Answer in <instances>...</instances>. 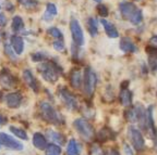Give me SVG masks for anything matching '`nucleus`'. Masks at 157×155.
<instances>
[{"mask_svg":"<svg viewBox=\"0 0 157 155\" xmlns=\"http://www.w3.org/2000/svg\"><path fill=\"white\" fill-rule=\"evenodd\" d=\"M33 146L40 151L46 150V148H47L46 138L43 136L42 133H39V132L34 133V136H33Z\"/></svg>","mask_w":157,"mask_h":155,"instance_id":"a211bd4d","label":"nucleus"},{"mask_svg":"<svg viewBox=\"0 0 157 155\" xmlns=\"http://www.w3.org/2000/svg\"><path fill=\"white\" fill-rule=\"evenodd\" d=\"M150 44H151V46H156L157 47V35H154V36L151 37Z\"/></svg>","mask_w":157,"mask_h":155,"instance_id":"ea45409f","label":"nucleus"},{"mask_svg":"<svg viewBox=\"0 0 157 155\" xmlns=\"http://www.w3.org/2000/svg\"><path fill=\"white\" fill-rule=\"evenodd\" d=\"M47 58H48V56L45 52H36V53H33L31 56V59H32L33 62H43Z\"/></svg>","mask_w":157,"mask_h":155,"instance_id":"2f4dec72","label":"nucleus"},{"mask_svg":"<svg viewBox=\"0 0 157 155\" xmlns=\"http://www.w3.org/2000/svg\"><path fill=\"white\" fill-rule=\"evenodd\" d=\"M17 81L15 79V77L12 74L8 72L7 70H3L1 73H0V85L2 86L6 89H11V88H14L17 86Z\"/></svg>","mask_w":157,"mask_h":155,"instance_id":"1a4fd4ad","label":"nucleus"},{"mask_svg":"<svg viewBox=\"0 0 157 155\" xmlns=\"http://www.w3.org/2000/svg\"><path fill=\"white\" fill-rule=\"evenodd\" d=\"M6 24H7V17L5 14L0 13V26H5Z\"/></svg>","mask_w":157,"mask_h":155,"instance_id":"58836bf2","label":"nucleus"},{"mask_svg":"<svg viewBox=\"0 0 157 155\" xmlns=\"http://www.w3.org/2000/svg\"><path fill=\"white\" fill-rule=\"evenodd\" d=\"M0 148H5L7 150L12 151H22L24 146L19 140H15L13 137L5 132H0Z\"/></svg>","mask_w":157,"mask_h":155,"instance_id":"39448f33","label":"nucleus"},{"mask_svg":"<svg viewBox=\"0 0 157 155\" xmlns=\"http://www.w3.org/2000/svg\"><path fill=\"white\" fill-rule=\"evenodd\" d=\"M125 118L129 123L131 124H134L137 123V114H136V110H135V106L131 107V109L127 110L125 111Z\"/></svg>","mask_w":157,"mask_h":155,"instance_id":"393cba45","label":"nucleus"},{"mask_svg":"<svg viewBox=\"0 0 157 155\" xmlns=\"http://www.w3.org/2000/svg\"><path fill=\"white\" fill-rule=\"evenodd\" d=\"M59 97H60V99L62 100V102L64 103V105H66L69 110L74 111V110L78 109V101H76L75 97H74V96L72 95L71 92L69 91L68 89L62 88V89L59 91Z\"/></svg>","mask_w":157,"mask_h":155,"instance_id":"6e6552de","label":"nucleus"},{"mask_svg":"<svg viewBox=\"0 0 157 155\" xmlns=\"http://www.w3.org/2000/svg\"><path fill=\"white\" fill-rule=\"evenodd\" d=\"M2 100V93H1V91H0V101Z\"/></svg>","mask_w":157,"mask_h":155,"instance_id":"c03bdc74","label":"nucleus"},{"mask_svg":"<svg viewBox=\"0 0 157 155\" xmlns=\"http://www.w3.org/2000/svg\"><path fill=\"white\" fill-rule=\"evenodd\" d=\"M47 33H48L49 36L54 37L55 39H63V35L57 27H49Z\"/></svg>","mask_w":157,"mask_h":155,"instance_id":"c756f323","label":"nucleus"},{"mask_svg":"<svg viewBox=\"0 0 157 155\" xmlns=\"http://www.w3.org/2000/svg\"><path fill=\"white\" fill-rule=\"evenodd\" d=\"M57 13H58V10H57L56 5H55L54 3H48V5H46V12H45L43 19H44L46 22H50L52 20V17H54L55 15H57Z\"/></svg>","mask_w":157,"mask_h":155,"instance_id":"412c9836","label":"nucleus"},{"mask_svg":"<svg viewBox=\"0 0 157 155\" xmlns=\"http://www.w3.org/2000/svg\"><path fill=\"white\" fill-rule=\"evenodd\" d=\"M6 121H7V119H6L3 116H1V115H0V124H5Z\"/></svg>","mask_w":157,"mask_h":155,"instance_id":"79ce46f5","label":"nucleus"},{"mask_svg":"<svg viewBox=\"0 0 157 155\" xmlns=\"http://www.w3.org/2000/svg\"><path fill=\"white\" fill-rule=\"evenodd\" d=\"M11 27L14 32H21L23 28H24V22L21 16H14L12 19V24H11Z\"/></svg>","mask_w":157,"mask_h":155,"instance_id":"5701e85b","label":"nucleus"},{"mask_svg":"<svg viewBox=\"0 0 157 155\" xmlns=\"http://www.w3.org/2000/svg\"><path fill=\"white\" fill-rule=\"evenodd\" d=\"M153 139L155 140V146H156V150H157V129H156V132H155V136Z\"/></svg>","mask_w":157,"mask_h":155,"instance_id":"37998d69","label":"nucleus"},{"mask_svg":"<svg viewBox=\"0 0 157 155\" xmlns=\"http://www.w3.org/2000/svg\"><path fill=\"white\" fill-rule=\"evenodd\" d=\"M47 137H48L49 139H52V141H55V142L60 143V144H62V143L64 142V137L62 136L61 133H58V132H56V131L48 130L47 131Z\"/></svg>","mask_w":157,"mask_h":155,"instance_id":"bb28decb","label":"nucleus"},{"mask_svg":"<svg viewBox=\"0 0 157 155\" xmlns=\"http://www.w3.org/2000/svg\"><path fill=\"white\" fill-rule=\"evenodd\" d=\"M9 130L11 131L14 136H17V138L22 139V140H27V133H26V131H24L23 129L17 128V127H15V126H10Z\"/></svg>","mask_w":157,"mask_h":155,"instance_id":"cd10ccee","label":"nucleus"},{"mask_svg":"<svg viewBox=\"0 0 157 155\" xmlns=\"http://www.w3.org/2000/svg\"><path fill=\"white\" fill-rule=\"evenodd\" d=\"M37 70L46 81L52 82V84L56 82L59 79L60 73H62V70L59 67L58 64L54 63V62H47V61L39 64Z\"/></svg>","mask_w":157,"mask_h":155,"instance_id":"f257e3e1","label":"nucleus"},{"mask_svg":"<svg viewBox=\"0 0 157 155\" xmlns=\"http://www.w3.org/2000/svg\"><path fill=\"white\" fill-rule=\"evenodd\" d=\"M148 67L153 70V72H157V59L154 56H150L148 58Z\"/></svg>","mask_w":157,"mask_h":155,"instance_id":"c9c22d12","label":"nucleus"},{"mask_svg":"<svg viewBox=\"0 0 157 155\" xmlns=\"http://www.w3.org/2000/svg\"><path fill=\"white\" fill-rule=\"evenodd\" d=\"M128 130H129V137L131 139L133 148L137 151H142L145 146V140L143 138V135L141 133V131L132 126L129 127Z\"/></svg>","mask_w":157,"mask_h":155,"instance_id":"423d86ee","label":"nucleus"},{"mask_svg":"<svg viewBox=\"0 0 157 155\" xmlns=\"http://www.w3.org/2000/svg\"><path fill=\"white\" fill-rule=\"evenodd\" d=\"M101 23L104 26V29H105L106 34H107V36L109 37V38H118V37H119V33H118L117 28H116V26L113 23L107 21L105 17L101 19Z\"/></svg>","mask_w":157,"mask_h":155,"instance_id":"4468645a","label":"nucleus"},{"mask_svg":"<svg viewBox=\"0 0 157 155\" xmlns=\"http://www.w3.org/2000/svg\"><path fill=\"white\" fill-rule=\"evenodd\" d=\"M73 126L80 136L86 141H91L95 137V131L91 124L84 118H78L74 121Z\"/></svg>","mask_w":157,"mask_h":155,"instance_id":"f03ea898","label":"nucleus"},{"mask_svg":"<svg viewBox=\"0 0 157 155\" xmlns=\"http://www.w3.org/2000/svg\"><path fill=\"white\" fill-rule=\"evenodd\" d=\"M151 138H154L156 128H155L154 118H153V106H150L146 111V130Z\"/></svg>","mask_w":157,"mask_h":155,"instance_id":"ddd939ff","label":"nucleus"},{"mask_svg":"<svg viewBox=\"0 0 157 155\" xmlns=\"http://www.w3.org/2000/svg\"><path fill=\"white\" fill-rule=\"evenodd\" d=\"M17 2L27 9H33L37 5V0H17Z\"/></svg>","mask_w":157,"mask_h":155,"instance_id":"7c9ffc66","label":"nucleus"},{"mask_svg":"<svg viewBox=\"0 0 157 155\" xmlns=\"http://www.w3.org/2000/svg\"><path fill=\"white\" fill-rule=\"evenodd\" d=\"M52 46H54V49L59 52H61V51H64L66 49V46H64V42H63V39H56L54 40L52 42Z\"/></svg>","mask_w":157,"mask_h":155,"instance_id":"473e14b6","label":"nucleus"},{"mask_svg":"<svg viewBox=\"0 0 157 155\" xmlns=\"http://www.w3.org/2000/svg\"><path fill=\"white\" fill-rule=\"evenodd\" d=\"M136 9L137 8L132 2H121L119 5V10H120L121 15L127 20H129L132 16V14L136 11Z\"/></svg>","mask_w":157,"mask_h":155,"instance_id":"9b49d317","label":"nucleus"},{"mask_svg":"<svg viewBox=\"0 0 157 155\" xmlns=\"http://www.w3.org/2000/svg\"><path fill=\"white\" fill-rule=\"evenodd\" d=\"M5 52H6V54L9 56V58L13 59V60H14V59L17 58V54L13 53L12 46H11V45H9V44H5Z\"/></svg>","mask_w":157,"mask_h":155,"instance_id":"f704fd0d","label":"nucleus"},{"mask_svg":"<svg viewBox=\"0 0 157 155\" xmlns=\"http://www.w3.org/2000/svg\"><path fill=\"white\" fill-rule=\"evenodd\" d=\"M134 1H139V0H134Z\"/></svg>","mask_w":157,"mask_h":155,"instance_id":"49530a36","label":"nucleus"},{"mask_svg":"<svg viewBox=\"0 0 157 155\" xmlns=\"http://www.w3.org/2000/svg\"><path fill=\"white\" fill-rule=\"evenodd\" d=\"M97 11H98V14L101 15V17H107L108 14H109V12H108V8L106 7L105 5H98Z\"/></svg>","mask_w":157,"mask_h":155,"instance_id":"72a5a7b5","label":"nucleus"},{"mask_svg":"<svg viewBox=\"0 0 157 155\" xmlns=\"http://www.w3.org/2000/svg\"><path fill=\"white\" fill-rule=\"evenodd\" d=\"M87 27L88 32L91 34L92 37H95L98 34V28H97V21L94 17H90L87 21Z\"/></svg>","mask_w":157,"mask_h":155,"instance_id":"b1692460","label":"nucleus"},{"mask_svg":"<svg viewBox=\"0 0 157 155\" xmlns=\"http://www.w3.org/2000/svg\"><path fill=\"white\" fill-rule=\"evenodd\" d=\"M146 52H147V54H150L151 56H154V58L157 59V47L156 46L146 47Z\"/></svg>","mask_w":157,"mask_h":155,"instance_id":"e433bc0d","label":"nucleus"},{"mask_svg":"<svg viewBox=\"0 0 157 155\" xmlns=\"http://www.w3.org/2000/svg\"><path fill=\"white\" fill-rule=\"evenodd\" d=\"M97 139L101 141H109V140H113L116 138V133L113 132L111 129L108 128H103L98 131L97 133Z\"/></svg>","mask_w":157,"mask_h":155,"instance_id":"aec40b11","label":"nucleus"},{"mask_svg":"<svg viewBox=\"0 0 157 155\" xmlns=\"http://www.w3.org/2000/svg\"><path fill=\"white\" fill-rule=\"evenodd\" d=\"M70 82L71 86L75 89H80L82 87V82H83V78H82V74L80 70H73L70 74Z\"/></svg>","mask_w":157,"mask_h":155,"instance_id":"f3484780","label":"nucleus"},{"mask_svg":"<svg viewBox=\"0 0 157 155\" xmlns=\"http://www.w3.org/2000/svg\"><path fill=\"white\" fill-rule=\"evenodd\" d=\"M119 98H120V102L123 106H130L132 103V92L128 88H121Z\"/></svg>","mask_w":157,"mask_h":155,"instance_id":"6ab92c4d","label":"nucleus"},{"mask_svg":"<svg viewBox=\"0 0 157 155\" xmlns=\"http://www.w3.org/2000/svg\"><path fill=\"white\" fill-rule=\"evenodd\" d=\"M142 20H143L142 10H141V9H136V11L133 13L132 16L129 19V21H130V22L132 23L133 25H139L141 22H142Z\"/></svg>","mask_w":157,"mask_h":155,"instance_id":"c85d7f7f","label":"nucleus"},{"mask_svg":"<svg viewBox=\"0 0 157 155\" xmlns=\"http://www.w3.org/2000/svg\"><path fill=\"white\" fill-rule=\"evenodd\" d=\"M123 151H124L125 155H134L133 151L131 150V146H129V144H127V143H124V144H123Z\"/></svg>","mask_w":157,"mask_h":155,"instance_id":"4c0bfd02","label":"nucleus"},{"mask_svg":"<svg viewBox=\"0 0 157 155\" xmlns=\"http://www.w3.org/2000/svg\"><path fill=\"white\" fill-rule=\"evenodd\" d=\"M23 97L20 92H11L6 97V102L10 109H17L22 103Z\"/></svg>","mask_w":157,"mask_h":155,"instance_id":"9d476101","label":"nucleus"},{"mask_svg":"<svg viewBox=\"0 0 157 155\" xmlns=\"http://www.w3.org/2000/svg\"><path fill=\"white\" fill-rule=\"evenodd\" d=\"M94 1H96V2H101V0H94Z\"/></svg>","mask_w":157,"mask_h":155,"instance_id":"a18cd8bd","label":"nucleus"},{"mask_svg":"<svg viewBox=\"0 0 157 155\" xmlns=\"http://www.w3.org/2000/svg\"><path fill=\"white\" fill-rule=\"evenodd\" d=\"M46 155H61V148L56 143H50L46 148Z\"/></svg>","mask_w":157,"mask_h":155,"instance_id":"a878e982","label":"nucleus"},{"mask_svg":"<svg viewBox=\"0 0 157 155\" xmlns=\"http://www.w3.org/2000/svg\"><path fill=\"white\" fill-rule=\"evenodd\" d=\"M120 49L123 52H127V53H134V52H137V47L135 46L134 42H133L131 39L127 38V37L121 39Z\"/></svg>","mask_w":157,"mask_h":155,"instance_id":"dca6fc26","label":"nucleus"},{"mask_svg":"<svg viewBox=\"0 0 157 155\" xmlns=\"http://www.w3.org/2000/svg\"><path fill=\"white\" fill-rule=\"evenodd\" d=\"M70 31H71L72 39L76 46H83L84 45V35L82 27L75 19H72L70 22Z\"/></svg>","mask_w":157,"mask_h":155,"instance_id":"0eeeda50","label":"nucleus"},{"mask_svg":"<svg viewBox=\"0 0 157 155\" xmlns=\"http://www.w3.org/2000/svg\"><path fill=\"white\" fill-rule=\"evenodd\" d=\"M84 93L86 97L91 98L94 95L96 85H97V75L91 67H86L84 72Z\"/></svg>","mask_w":157,"mask_h":155,"instance_id":"20e7f679","label":"nucleus"},{"mask_svg":"<svg viewBox=\"0 0 157 155\" xmlns=\"http://www.w3.org/2000/svg\"><path fill=\"white\" fill-rule=\"evenodd\" d=\"M0 10H1V5H0Z\"/></svg>","mask_w":157,"mask_h":155,"instance_id":"de8ad7c7","label":"nucleus"},{"mask_svg":"<svg viewBox=\"0 0 157 155\" xmlns=\"http://www.w3.org/2000/svg\"><path fill=\"white\" fill-rule=\"evenodd\" d=\"M109 155H120V153L118 152L117 150H113H113L110 151V153H109Z\"/></svg>","mask_w":157,"mask_h":155,"instance_id":"a19ab883","label":"nucleus"},{"mask_svg":"<svg viewBox=\"0 0 157 155\" xmlns=\"http://www.w3.org/2000/svg\"><path fill=\"white\" fill-rule=\"evenodd\" d=\"M39 111L44 121H46L49 124H54V125H58L61 121V117L59 116L57 111L54 109L52 104H49L47 102H42L39 105Z\"/></svg>","mask_w":157,"mask_h":155,"instance_id":"7ed1b4c3","label":"nucleus"},{"mask_svg":"<svg viewBox=\"0 0 157 155\" xmlns=\"http://www.w3.org/2000/svg\"><path fill=\"white\" fill-rule=\"evenodd\" d=\"M23 79L26 82V85L29 86L33 91L38 92V82H37L36 78L34 77V75L32 74V72L29 70H23Z\"/></svg>","mask_w":157,"mask_h":155,"instance_id":"f8f14e48","label":"nucleus"},{"mask_svg":"<svg viewBox=\"0 0 157 155\" xmlns=\"http://www.w3.org/2000/svg\"><path fill=\"white\" fill-rule=\"evenodd\" d=\"M67 153H68V155H78L80 154L78 144L74 139H71V140L69 141L68 146H67Z\"/></svg>","mask_w":157,"mask_h":155,"instance_id":"4be33fe9","label":"nucleus"},{"mask_svg":"<svg viewBox=\"0 0 157 155\" xmlns=\"http://www.w3.org/2000/svg\"><path fill=\"white\" fill-rule=\"evenodd\" d=\"M10 42H11V46H12V49L14 50L15 54H21L24 50V41H23L22 37L17 36V35H13L11 36V39H10Z\"/></svg>","mask_w":157,"mask_h":155,"instance_id":"2eb2a0df","label":"nucleus"}]
</instances>
